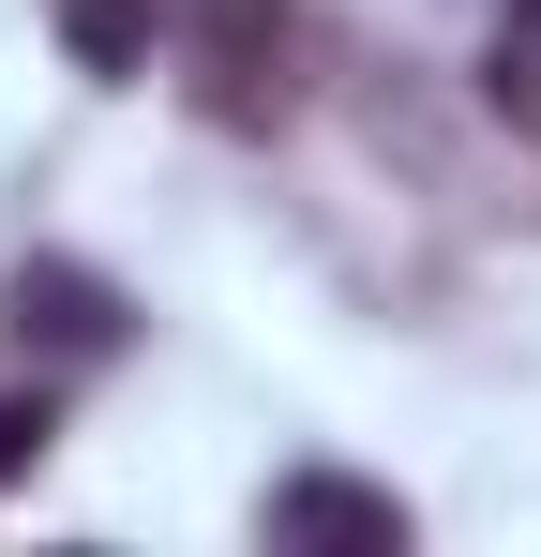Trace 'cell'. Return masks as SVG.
Here are the masks:
<instances>
[{
  "mask_svg": "<svg viewBox=\"0 0 541 557\" xmlns=\"http://www.w3.org/2000/svg\"><path fill=\"white\" fill-rule=\"evenodd\" d=\"M180 91L211 136H270L301 106V15L286 0H180Z\"/></svg>",
  "mask_w": 541,
  "mask_h": 557,
  "instance_id": "6da1fadb",
  "label": "cell"
},
{
  "mask_svg": "<svg viewBox=\"0 0 541 557\" xmlns=\"http://www.w3.org/2000/svg\"><path fill=\"white\" fill-rule=\"evenodd\" d=\"M270 543L286 557H406V497L347 482V467H301V482H270Z\"/></svg>",
  "mask_w": 541,
  "mask_h": 557,
  "instance_id": "7a4b0ae2",
  "label": "cell"
},
{
  "mask_svg": "<svg viewBox=\"0 0 541 557\" xmlns=\"http://www.w3.org/2000/svg\"><path fill=\"white\" fill-rule=\"evenodd\" d=\"M0 332H15V347H46V362H105V347L136 332V301H121L105 272H61V257H30V272L0 286Z\"/></svg>",
  "mask_w": 541,
  "mask_h": 557,
  "instance_id": "3957f363",
  "label": "cell"
},
{
  "mask_svg": "<svg viewBox=\"0 0 541 557\" xmlns=\"http://www.w3.org/2000/svg\"><path fill=\"white\" fill-rule=\"evenodd\" d=\"M481 106H496L512 136H541V0L496 15V46H481Z\"/></svg>",
  "mask_w": 541,
  "mask_h": 557,
  "instance_id": "277c9868",
  "label": "cell"
},
{
  "mask_svg": "<svg viewBox=\"0 0 541 557\" xmlns=\"http://www.w3.org/2000/svg\"><path fill=\"white\" fill-rule=\"evenodd\" d=\"M151 15H166V0H61L76 76H136V61H151Z\"/></svg>",
  "mask_w": 541,
  "mask_h": 557,
  "instance_id": "5b68a950",
  "label": "cell"
},
{
  "mask_svg": "<svg viewBox=\"0 0 541 557\" xmlns=\"http://www.w3.org/2000/svg\"><path fill=\"white\" fill-rule=\"evenodd\" d=\"M46 453H61V407H46V392H0V497H15Z\"/></svg>",
  "mask_w": 541,
  "mask_h": 557,
  "instance_id": "8992f818",
  "label": "cell"
}]
</instances>
